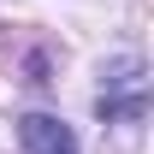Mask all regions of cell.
Listing matches in <instances>:
<instances>
[{
	"instance_id": "cell-1",
	"label": "cell",
	"mask_w": 154,
	"mask_h": 154,
	"mask_svg": "<svg viewBox=\"0 0 154 154\" xmlns=\"http://www.w3.org/2000/svg\"><path fill=\"white\" fill-rule=\"evenodd\" d=\"M101 119L107 125H142L148 113V65L136 54H119L107 71H101Z\"/></svg>"
},
{
	"instance_id": "cell-2",
	"label": "cell",
	"mask_w": 154,
	"mask_h": 154,
	"mask_svg": "<svg viewBox=\"0 0 154 154\" xmlns=\"http://www.w3.org/2000/svg\"><path fill=\"white\" fill-rule=\"evenodd\" d=\"M18 142H24V154H77V131L54 113H24Z\"/></svg>"
}]
</instances>
